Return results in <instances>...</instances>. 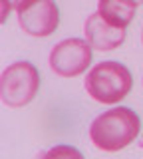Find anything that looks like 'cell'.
<instances>
[{"label":"cell","mask_w":143,"mask_h":159,"mask_svg":"<svg viewBox=\"0 0 143 159\" xmlns=\"http://www.w3.org/2000/svg\"><path fill=\"white\" fill-rule=\"evenodd\" d=\"M141 131V119L129 107H111L97 116L90 125V141L100 151H119L135 141Z\"/></svg>","instance_id":"cell-1"},{"label":"cell","mask_w":143,"mask_h":159,"mask_svg":"<svg viewBox=\"0 0 143 159\" xmlns=\"http://www.w3.org/2000/svg\"><path fill=\"white\" fill-rule=\"evenodd\" d=\"M86 92L100 103H117L131 92L133 78L127 66L119 62H100L96 64L86 78Z\"/></svg>","instance_id":"cell-2"},{"label":"cell","mask_w":143,"mask_h":159,"mask_svg":"<svg viewBox=\"0 0 143 159\" xmlns=\"http://www.w3.org/2000/svg\"><path fill=\"white\" fill-rule=\"evenodd\" d=\"M40 89V72L30 62H14L2 72L0 99L8 107H22L36 98Z\"/></svg>","instance_id":"cell-3"},{"label":"cell","mask_w":143,"mask_h":159,"mask_svg":"<svg viewBox=\"0 0 143 159\" xmlns=\"http://www.w3.org/2000/svg\"><path fill=\"white\" fill-rule=\"evenodd\" d=\"M18 24L28 36L46 38L60 24V10L54 0H22L16 6Z\"/></svg>","instance_id":"cell-4"},{"label":"cell","mask_w":143,"mask_h":159,"mask_svg":"<svg viewBox=\"0 0 143 159\" xmlns=\"http://www.w3.org/2000/svg\"><path fill=\"white\" fill-rule=\"evenodd\" d=\"M92 44L82 38H68L52 48L50 68L62 78H76L92 64Z\"/></svg>","instance_id":"cell-5"},{"label":"cell","mask_w":143,"mask_h":159,"mask_svg":"<svg viewBox=\"0 0 143 159\" xmlns=\"http://www.w3.org/2000/svg\"><path fill=\"white\" fill-rule=\"evenodd\" d=\"M83 30H86V40L92 44L93 50L109 52L125 42V28L109 24L100 12H93L87 16Z\"/></svg>","instance_id":"cell-6"},{"label":"cell","mask_w":143,"mask_h":159,"mask_svg":"<svg viewBox=\"0 0 143 159\" xmlns=\"http://www.w3.org/2000/svg\"><path fill=\"white\" fill-rule=\"evenodd\" d=\"M137 4L135 0H100L97 12L113 26L127 28L135 18Z\"/></svg>","instance_id":"cell-7"},{"label":"cell","mask_w":143,"mask_h":159,"mask_svg":"<svg viewBox=\"0 0 143 159\" xmlns=\"http://www.w3.org/2000/svg\"><path fill=\"white\" fill-rule=\"evenodd\" d=\"M44 157H54V155H76V157H82V153L78 151V149H74V147H66V145H62V147H54L50 149V151H46V153H42Z\"/></svg>","instance_id":"cell-8"},{"label":"cell","mask_w":143,"mask_h":159,"mask_svg":"<svg viewBox=\"0 0 143 159\" xmlns=\"http://www.w3.org/2000/svg\"><path fill=\"white\" fill-rule=\"evenodd\" d=\"M12 6H14L12 2H8V0H2V22H6V16H8V12H10Z\"/></svg>","instance_id":"cell-9"},{"label":"cell","mask_w":143,"mask_h":159,"mask_svg":"<svg viewBox=\"0 0 143 159\" xmlns=\"http://www.w3.org/2000/svg\"><path fill=\"white\" fill-rule=\"evenodd\" d=\"M20 2H22V0H12V4H14V8H16V6H18V4H20Z\"/></svg>","instance_id":"cell-10"},{"label":"cell","mask_w":143,"mask_h":159,"mask_svg":"<svg viewBox=\"0 0 143 159\" xmlns=\"http://www.w3.org/2000/svg\"><path fill=\"white\" fill-rule=\"evenodd\" d=\"M135 4H137V6H139V4H143V0H135Z\"/></svg>","instance_id":"cell-11"},{"label":"cell","mask_w":143,"mask_h":159,"mask_svg":"<svg viewBox=\"0 0 143 159\" xmlns=\"http://www.w3.org/2000/svg\"><path fill=\"white\" fill-rule=\"evenodd\" d=\"M141 40H143V32H141Z\"/></svg>","instance_id":"cell-12"}]
</instances>
